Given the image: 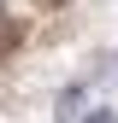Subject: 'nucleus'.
Returning a JSON list of instances; mask_svg holds the SVG:
<instances>
[{
    "label": "nucleus",
    "mask_w": 118,
    "mask_h": 123,
    "mask_svg": "<svg viewBox=\"0 0 118 123\" xmlns=\"http://www.w3.org/2000/svg\"><path fill=\"white\" fill-rule=\"evenodd\" d=\"M53 111H59V123H71V117L83 111V88H65V94H59V105H53Z\"/></svg>",
    "instance_id": "obj_1"
}]
</instances>
